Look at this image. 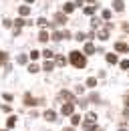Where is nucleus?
Listing matches in <instances>:
<instances>
[{
	"label": "nucleus",
	"mask_w": 129,
	"mask_h": 131,
	"mask_svg": "<svg viewBox=\"0 0 129 131\" xmlns=\"http://www.w3.org/2000/svg\"><path fill=\"white\" fill-rule=\"evenodd\" d=\"M71 63H73L75 67H77V69H83V67L87 65V61H85V57L81 54L79 50H73V52H71Z\"/></svg>",
	"instance_id": "obj_1"
},
{
	"label": "nucleus",
	"mask_w": 129,
	"mask_h": 131,
	"mask_svg": "<svg viewBox=\"0 0 129 131\" xmlns=\"http://www.w3.org/2000/svg\"><path fill=\"white\" fill-rule=\"evenodd\" d=\"M71 34H69V30H57V32L52 34V38L55 40H61V38H69Z\"/></svg>",
	"instance_id": "obj_2"
},
{
	"label": "nucleus",
	"mask_w": 129,
	"mask_h": 131,
	"mask_svg": "<svg viewBox=\"0 0 129 131\" xmlns=\"http://www.w3.org/2000/svg\"><path fill=\"white\" fill-rule=\"evenodd\" d=\"M73 109H75L73 103H64L63 105V115H73Z\"/></svg>",
	"instance_id": "obj_3"
},
{
	"label": "nucleus",
	"mask_w": 129,
	"mask_h": 131,
	"mask_svg": "<svg viewBox=\"0 0 129 131\" xmlns=\"http://www.w3.org/2000/svg\"><path fill=\"white\" fill-rule=\"evenodd\" d=\"M115 50H119V52H129V45H125V42H115Z\"/></svg>",
	"instance_id": "obj_4"
},
{
	"label": "nucleus",
	"mask_w": 129,
	"mask_h": 131,
	"mask_svg": "<svg viewBox=\"0 0 129 131\" xmlns=\"http://www.w3.org/2000/svg\"><path fill=\"white\" fill-rule=\"evenodd\" d=\"M113 8H115L117 12H121V10H123V0H115V2H113Z\"/></svg>",
	"instance_id": "obj_5"
},
{
	"label": "nucleus",
	"mask_w": 129,
	"mask_h": 131,
	"mask_svg": "<svg viewBox=\"0 0 129 131\" xmlns=\"http://www.w3.org/2000/svg\"><path fill=\"white\" fill-rule=\"evenodd\" d=\"M24 103H26V105H36L38 101H36V99H32V95H26V97H24Z\"/></svg>",
	"instance_id": "obj_6"
},
{
	"label": "nucleus",
	"mask_w": 129,
	"mask_h": 131,
	"mask_svg": "<svg viewBox=\"0 0 129 131\" xmlns=\"http://www.w3.org/2000/svg\"><path fill=\"white\" fill-rule=\"evenodd\" d=\"M73 8H75V4H71V2H67V4H64V14H71V12H73Z\"/></svg>",
	"instance_id": "obj_7"
},
{
	"label": "nucleus",
	"mask_w": 129,
	"mask_h": 131,
	"mask_svg": "<svg viewBox=\"0 0 129 131\" xmlns=\"http://www.w3.org/2000/svg\"><path fill=\"white\" fill-rule=\"evenodd\" d=\"M61 99H67V101H73V93H69V91H61Z\"/></svg>",
	"instance_id": "obj_8"
},
{
	"label": "nucleus",
	"mask_w": 129,
	"mask_h": 131,
	"mask_svg": "<svg viewBox=\"0 0 129 131\" xmlns=\"http://www.w3.org/2000/svg\"><path fill=\"white\" fill-rule=\"evenodd\" d=\"M45 117H47L48 121H55V119H57V113H55V111H50V109H48L47 113H45Z\"/></svg>",
	"instance_id": "obj_9"
},
{
	"label": "nucleus",
	"mask_w": 129,
	"mask_h": 131,
	"mask_svg": "<svg viewBox=\"0 0 129 131\" xmlns=\"http://www.w3.org/2000/svg\"><path fill=\"white\" fill-rule=\"evenodd\" d=\"M85 52H87V54H93V52H95V47H93L91 42H87V45H85Z\"/></svg>",
	"instance_id": "obj_10"
},
{
	"label": "nucleus",
	"mask_w": 129,
	"mask_h": 131,
	"mask_svg": "<svg viewBox=\"0 0 129 131\" xmlns=\"http://www.w3.org/2000/svg\"><path fill=\"white\" fill-rule=\"evenodd\" d=\"M107 63H111V65H115V63H117V54H113V52H109V54H107Z\"/></svg>",
	"instance_id": "obj_11"
},
{
	"label": "nucleus",
	"mask_w": 129,
	"mask_h": 131,
	"mask_svg": "<svg viewBox=\"0 0 129 131\" xmlns=\"http://www.w3.org/2000/svg\"><path fill=\"white\" fill-rule=\"evenodd\" d=\"M55 20H57L59 24H64V22H67V16H64V14H57V16H55Z\"/></svg>",
	"instance_id": "obj_12"
},
{
	"label": "nucleus",
	"mask_w": 129,
	"mask_h": 131,
	"mask_svg": "<svg viewBox=\"0 0 129 131\" xmlns=\"http://www.w3.org/2000/svg\"><path fill=\"white\" fill-rule=\"evenodd\" d=\"M97 36H99L101 40H107V38H109V32H107V30H99V34H97Z\"/></svg>",
	"instance_id": "obj_13"
},
{
	"label": "nucleus",
	"mask_w": 129,
	"mask_h": 131,
	"mask_svg": "<svg viewBox=\"0 0 129 131\" xmlns=\"http://www.w3.org/2000/svg\"><path fill=\"white\" fill-rule=\"evenodd\" d=\"M38 40H40V42H47V40H48V32H45V30H42V32L38 34Z\"/></svg>",
	"instance_id": "obj_14"
},
{
	"label": "nucleus",
	"mask_w": 129,
	"mask_h": 131,
	"mask_svg": "<svg viewBox=\"0 0 129 131\" xmlns=\"http://www.w3.org/2000/svg\"><path fill=\"white\" fill-rule=\"evenodd\" d=\"M71 123H73V125H79V123H81V117H79V115H71Z\"/></svg>",
	"instance_id": "obj_15"
},
{
	"label": "nucleus",
	"mask_w": 129,
	"mask_h": 131,
	"mask_svg": "<svg viewBox=\"0 0 129 131\" xmlns=\"http://www.w3.org/2000/svg\"><path fill=\"white\" fill-rule=\"evenodd\" d=\"M18 12H20L22 16H26V14L30 12V8H28V6H20V10H18Z\"/></svg>",
	"instance_id": "obj_16"
},
{
	"label": "nucleus",
	"mask_w": 129,
	"mask_h": 131,
	"mask_svg": "<svg viewBox=\"0 0 129 131\" xmlns=\"http://www.w3.org/2000/svg\"><path fill=\"white\" fill-rule=\"evenodd\" d=\"M87 87H97V79H93V77L87 79Z\"/></svg>",
	"instance_id": "obj_17"
},
{
	"label": "nucleus",
	"mask_w": 129,
	"mask_h": 131,
	"mask_svg": "<svg viewBox=\"0 0 129 131\" xmlns=\"http://www.w3.org/2000/svg\"><path fill=\"white\" fill-rule=\"evenodd\" d=\"M38 26H42V28L48 26V20H47V18H38Z\"/></svg>",
	"instance_id": "obj_18"
},
{
	"label": "nucleus",
	"mask_w": 129,
	"mask_h": 131,
	"mask_svg": "<svg viewBox=\"0 0 129 131\" xmlns=\"http://www.w3.org/2000/svg\"><path fill=\"white\" fill-rule=\"evenodd\" d=\"M42 57H45V59H52V50H42Z\"/></svg>",
	"instance_id": "obj_19"
},
{
	"label": "nucleus",
	"mask_w": 129,
	"mask_h": 131,
	"mask_svg": "<svg viewBox=\"0 0 129 131\" xmlns=\"http://www.w3.org/2000/svg\"><path fill=\"white\" fill-rule=\"evenodd\" d=\"M52 63H50V61H47V63H45V67H42V69H45V71H52Z\"/></svg>",
	"instance_id": "obj_20"
},
{
	"label": "nucleus",
	"mask_w": 129,
	"mask_h": 131,
	"mask_svg": "<svg viewBox=\"0 0 129 131\" xmlns=\"http://www.w3.org/2000/svg\"><path fill=\"white\" fill-rule=\"evenodd\" d=\"M16 125V117H8V127H14Z\"/></svg>",
	"instance_id": "obj_21"
},
{
	"label": "nucleus",
	"mask_w": 129,
	"mask_h": 131,
	"mask_svg": "<svg viewBox=\"0 0 129 131\" xmlns=\"http://www.w3.org/2000/svg\"><path fill=\"white\" fill-rule=\"evenodd\" d=\"M57 63H59L61 67H63L64 63H67V59H64V57H57Z\"/></svg>",
	"instance_id": "obj_22"
},
{
	"label": "nucleus",
	"mask_w": 129,
	"mask_h": 131,
	"mask_svg": "<svg viewBox=\"0 0 129 131\" xmlns=\"http://www.w3.org/2000/svg\"><path fill=\"white\" fill-rule=\"evenodd\" d=\"M93 12H95L93 6H87V8H85V14H93Z\"/></svg>",
	"instance_id": "obj_23"
},
{
	"label": "nucleus",
	"mask_w": 129,
	"mask_h": 131,
	"mask_svg": "<svg viewBox=\"0 0 129 131\" xmlns=\"http://www.w3.org/2000/svg\"><path fill=\"white\" fill-rule=\"evenodd\" d=\"M18 63L24 65V63H26V57H24V54H18Z\"/></svg>",
	"instance_id": "obj_24"
},
{
	"label": "nucleus",
	"mask_w": 129,
	"mask_h": 131,
	"mask_svg": "<svg viewBox=\"0 0 129 131\" xmlns=\"http://www.w3.org/2000/svg\"><path fill=\"white\" fill-rule=\"evenodd\" d=\"M22 24H24V20H22V18H18V20H16V22H14V26H16V28H20Z\"/></svg>",
	"instance_id": "obj_25"
},
{
	"label": "nucleus",
	"mask_w": 129,
	"mask_h": 131,
	"mask_svg": "<svg viewBox=\"0 0 129 131\" xmlns=\"http://www.w3.org/2000/svg\"><path fill=\"white\" fill-rule=\"evenodd\" d=\"M30 59H32V61H36V59H38V50H32V52H30Z\"/></svg>",
	"instance_id": "obj_26"
},
{
	"label": "nucleus",
	"mask_w": 129,
	"mask_h": 131,
	"mask_svg": "<svg viewBox=\"0 0 129 131\" xmlns=\"http://www.w3.org/2000/svg\"><path fill=\"white\" fill-rule=\"evenodd\" d=\"M103 18L109 20V18H111V12H109V10H103Z\"/></svg>",
	"instance_id": "obj_27"
},
{
	"label": "nucleus",
	"mask_w": 129,
	"mask_h": 131,
	"mask_svg": "<svg viewBox=\"0 0 129 131\" xmlns=\"http://www.w3.org/2000/svg\"><path fill=\"white\" fill-rule=\"evenodd\" d=\"M85 38H87V34H83V32L77 34V40H85Z\"/></svg>",
	"instance_id": "obj_28"
},
{
	"label": "nucleus",
	"mask_w": 129,
	"mask_h": 131,
	"mask_svg": "<svg viewBox=\"0 0 129 131\" xmlns=\"http://www.w3.org/2000/svg\"><path fill=\"white\" fill-rule=\"evenodd\" d=\"M28 71H30V73H36V71H38V67H36V65H30V67H28Z\"/></svg>",
	"instance_id": "obj_29"
},
{
	"label": "nucleus",
	"mask_w": 129,
	"mask_h": 131,
	"mask_svg": "<svg viewBox=\"0 0 129 131\" xmlns=\"http://www.w3.org/2000/svg\"><path fill=\"white\" fill-rule=\"evenodd\" d=\"M121 69H129V61H121Z\"/></svg>",
	"instance_id": "obj_30"
},
{
	"label": "nucleus",
	"mask_w": 129,
	"mask_h": 131,
	"mask_svg": "<svg viewBox=\"0 0 129 131\" xmlns=\"http://www.w3.org/2000/svg\"><path fill=\"white\" fill-rule=\"evenodd\" d=\"M4 61H6V52H2V50H0V63H4Z\"/></svg>",
	"instance_id": "obj_31"
},
{
	"label": "nucleus",
	"mask_w": 129,
	"mask_h": 131,
	"mask_svg": "<svg viewBox=\"0 0 129 131\" xmlns=\"http://www.w3.org/2000/svg\"><path fill=\"white\" fill-rule=\"evenodd\" d=\"M123 28H125V30L129 32V24H123Z\"/></svg>",
	"instance_id": "obj_32"
},
{
	"label": "nucleus",
	"mask_w": 129,
	"mask_h": 131,
	"mask_svg": "<svg viewBox=\"0 0 129 131\" xmlns=\"http://www.w3.org/2000/svg\"><path fill=\"white\" fill-rule=\"evenodd\" d=\"M125 117H129V109H125Z\"/></svg>",
	"instance_id": "obj_33"
},
{
	"label": "nucleus",
	"mask_w": 129,
	"mask_h": 131,
	"mask_svg": "<svg viewBox=\"0 0 129 131\" xmlns=\"http://www.w3.org/2000/svg\"><path fill=\"white\" fill-rule=\"evenodd\" d=\"M26 2H34V0H26Z\"/></svg>",
	"instance_id": "obj_34"
},
{
	"label": "nucleus",
	"mask_w": 129,
	"mask_h": 131,
	"mask_svg": "<svg viewBox=\"0 0 129 131\" xmlns=\"http://www.w3.org/2000/svg\"><path fill=\"white\" fill-rule=\"evenodd\" d=\"M119 131H127V129H119Z\"/></svg>",
	"instance_id": "obj_35"
},
{
	"label": "nucleus",
	"mask_w": 129,
	"mask_h": 131,
	"mask_svg": "<svg viewBox=\"0 0 129 131\" xmlns=\"http://www.w3.org/2000/svg\"><path fill=\"white\" fill-rule=\"evenodd\" d=\"M127 105H129V97H127Z\"/></svg>",
	"instance_id": "obj_36"
},
{
	"label": "nucleus",
	"mask_w": 129,
	"mask_h": 131,
	"mask_svg": "<svg viewBox=\"0 0 129 131\" xmlns=\"http://www.w3.org/2000/svg\"><path fill=\"white\" fill-rule=\"evenodd\" d=\"M0 131H2V129H0ZM4 131H6V129H4Z\"/></svg>",
	"instance_id": "obj_37"
}]
</instances>
